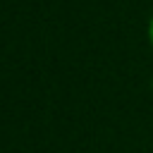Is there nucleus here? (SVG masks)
<instances>
[{"mask_svg": "<svg viewBox=\"0 0 153 153\" xmlns=\"http://www.w3.org/2000/svg\"><path fill=\"white\" fill-rule=\"evenodd\" d=\"M148 41H151V45H153V17H151V22H148Z\"/></svg>", "mask_w": 153, "mask_h": 153, "instance_id": "1", "label": "nucleus"}]
</instances>
